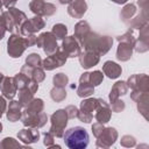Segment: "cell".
I'll use <instances>...</instances> for the list:
<instances>
[{
	"mask_svg": "<svg viewBox=\"0 0 149 149\" xmlns=\"http://www.w3.org/2000/svg\"><path fill=\"white\" fill-rule=\"evenodd\" d=\"M88 134L83 127L76 126L68 129L64 134V143L70 149H84L88 144Z\"/></svg>",
	"mask_w": 149,
	"mask_h": 149,
	"instance_id": "6da1fadb",
	"label": "cell"
},
{
	"mask_svg": "<svg viewBox=\"0 0 149 149\" xmlns=\"http://www.w3.org/2000/svg\"><path fill=\"white\" fill-rule=\"evenodd\" d=\"M112 43L113 40L109 36H100L95 33H90L81 45L85 48V50L93 51L99 56H101L109 50Z\"/></svg>",
	"mask_w": 149,
	"mask_h": 149,
	"instance_id": "7a4b0ae2",
	"label": "cell"
},
{
	"mask_svg": "<svg viewBox=\"0 0 149 149\" xmlns=\"http://www.w3.org/2000/svg\"><path fill=\"white\" fill-rule=\"evenodd\" d=\"M118 40H119L120 44L118 47L116 57H118V59H120L122 62L128 61L132 57L133 48L135 47V40L130 33H126L125 35L118 37Z\"/></svg>",
	"mask_w": 149,
	"mask_h": 149,
	"instance_id": "3957f363",
	"label": "cell"
},
{
	"mask_svg": "<svg viewBox=\"0 0 149 149\" xmlns=\"http://www.w3.org/2000/svg\"><path fill=\"white\" fill-rule=\"evenodd\" d=\"M7 45H8L7 51H8L9 56L16 58V57H20L23 54V51L28 47V43H27V38L26 37H22L20 35H15L14 34L8 38Z\"/></svg>",
	"mask_w": 149,
	"mask_h": 149,
	"instance_id": "277c9868",
	"label": "cell"
},
{
	"mask_svg": "<svg viewBox=\"0 0 149 149\" xmlns=\"http://www.w3.org/2000/svg\"><path fill=\"white\" fill-rule=\"evenodd\" d=\"M56 40L57 38L54 36L52 33H43L37 37L36 44H37V47L43 48L44 52L48 56H50L58 50V45H57Z\"/></svg>",
	"mask_w": 149,
	"mask_h": 149,
	"instance_id": "5b68a950",
	"label": "cell"
},
{
	"mask_svg": "<svg viewBox=\"0 0 149 149\" xmlns=\"http://www.w3.org/2000/svg\"><path fill=\"white\" fill-rule=\"evenodd\" d=\"M69 115L66 113L65 109H58L56 113H54L51 115V133L55 134L56 136H62L63 134V128L66 126V120H68Z\"/></svg>",
	"mask_w": 149,
	"mask_h": 149,
	"instance_id": "8992f818",
	"label": "cell"
},
{
	"mask_svg": "<svg viewBox=\"0 0 149 149\" xmlns=\"http://www.w3.org/2000/svg\"><path fill=\"white\" fill-rule=\"evenodd\" d=\"M98 99H86L83 100L80 104V111L78 113V118L83 122H91L93 118V111L97 109Z\"/></svg>",
	"mask_w": 149,
	"mask_h": 149,
	"instance_id": "52a82bcc",
	"label": "cell"
},
{
	"mask_svg": "<svg viewBox=\"0 0 149 149\" xmlns=\"http://www.w3.org/2000/svg\"><path fill=\"white\" fill-rule=\"evenodd\" d=\"M66 58H68V55L62 50H57L55 54L48 56L43 62H42V65L45 70H54L55 68H58V66H62L63 64H65L66 62Z\"/></svg>",
	"mask_w": 149,
	"mask_h": 149,
	"instance_id": "ba28073f",
	"label": "cell"
},
{
	"mask_svg": "<svg viewBox=\"0 0 149 149\" xmlns=\"http://www.w3.org/2000/svg\"><path fill=\"white\" fill-rule=\"evenodd\" d=\"M29 7H30L31 12H34L38 16H41V15L50 16L56 12V7L52 3L45 2L44 0H33L30 2Z\"/></svg>",
	"mask_w": 149,
	"mask_h": 149,
	"instance_id": "9c48e42d",
	"label": "cell"
},
{
	"mask_svg": "<svg viewBox=\"0 0 149 149\" xmlns=\"http://www.w3.org/2000/svg\"><path fill=\"white\" fill-rule=\"evenodd\" d=\"M127 85L134 91L149 92V76L146 74H134L129 77Z\"/></svg>",
	"mask_w": 149,
	"mask_h": 149,
	"instance_id": "30bf717a",
	"label": "cell"
},
{
	"mask_svg": "<svg viewBox=\"0 0 149 149\" xmlns=\"http://www.w3.org/2000/svg\"><path fill=\"white\" fill-rule=\"evenodd\" d=\"M44 27V21L41 19V16H35L31 17L30 20H27L22 27H21V34L24 36L33 35L34 33L41 30Z\"/></svg>",
	"mask_w": 149,
	"mask_h": 149,
	"instance_id": "8fae6325",
	"label": "cell"
},
{
	"mask_svg": "<svg viewBox=\"0 0 149 149\" xmlns=\"http://www.w3.org/2000/svg\"><path fill=\"white\" fill-rule=\"evenodd\" d=\"M63 51L68 55V57H77L80 55V47L79 42L74 36H69L65 37L62 44Z\"/></svg>",
	"mask_w": 149,
	"mask_h": 149,
	"instance_id": "7c38bea8",
	"label": "cell"
},
{
	"mask_svg": "<svg viewBox=\"0 0 149 149\" xmlns=\"http://www.w3.org/2000/svg\"><path fill=\"white\" fill-rule=\"evenodd\" d=\"M16 90H17V86H16L14 78L1 76V91H2V95L5 98L12 99L15 95Z\"/></svg>",
	"mask_w": 149,
	"mask_h": 149,
	"instance_id": "4fadbf2b",
	"label": "cell"
},
{
	"mask_svg": "<svg viewBox=\"0 0 149 149\" xmlns=\"http://www.w3.org/2000/svg\"><path fill=\"white\" fill-rule=\"evenodd\" d=\"M136 51L139 52H144L149 49V24H144L141 30H140V36H139V41L135 42V47Z\"/></svg>",
	"mask_w": 149,
	"mask_h": 149,
	"instance_id": "5bb4252c",
	"label": "cell"
},
{
	"mask_svg": "<svg viewBox=\"0 0 149 149\" xmlns=\"http://www.w3.org/2000/svg\"><path fill=\"white\" fill-rule=\"evenodd\" d=\"M93 93V85L90 81V73H83L80 77V85L77 90V94L79 97H88Z\"/></svg>",
	"mask_w": 149,
	"mask_h": 149,
	"instance_id": "9a60e30c",
	"label": "cell"
},
{
	"mask_svg": "<svg viewBox=\"0 0 149 149\" xmlns=\"http://www.w3.org/2000/svg\"><path fill=\"white\" fill-rule=\"evenodd\" d=\"M86 3L85 0H72L70 2V6L68 8V12L73 17H81L84 13L86 12Z\"/></svg>",
	"mask_w": 149,
	"mask_h": 149,
	"instance_id": "2e32d148",
	"label": "cell"
},
{
	"mask_svg": "<svg viewBox=\"0 0 149 149\" xmlns=\"http://www.w3.org/2000/svg\"><path fill=\"white\" fill-rule=\"evenodd\" d=\"M95 118H97V120L100 123L107 122L109 120V118H111V109H109L108 105L104 100H101V99H98V106H97Z\"/></svg>",
	"mask_w": 149,
	"mask_h": 149,
	"instance_id": "e0dca14e",
	"label": "cell"
},
{
	"mask_svg": "<svg viewBox=\"0 0 149 149\" xmlns=\"http://www.w3.org/2000/svg\"><path fill=\"white\" fill-rule=\"evenodd\" d=\"M79 62L81 64L83 68L88 69L93 65H95L99 62V55L93 52V51H87L85 50V52L79 55Z\"/></svg>",
	"mask_w": 149,
	"mask_h": 149,
	"instance_id": "ac0fdd59",
	"label": "cell"
},
{
	"mask_svg": "<svg viewBox=\"0 0 149 149\" xmlns=\"http://www.w3.org/2000/svg\"><path fill=\"white\" fill-rule=\"evenodd\" d=\"M90 33H91V31H90V26H88V23L85 22V21L78 22V23L76 24V27H74V37L78 40V42H79L80 44L84 43L85 38L87 37V35H88Z\"/></svg>",
	"mask_w": 149,
	"mask_h": 149,
	"instance_id": "d6986e66",
	"label": "cell"
},
{
	"mask_svg": "<svg viewBox=\"0 0 149 149\" xmlns=\"http://www.w3.org/2000/svg\"><path fill=\"white\" fill-rule=\"evenodd\" d=\"M102 70H104V73L108 77V78H118L120 74H121V66L112 61H107L104 66H102Z\"/></svg>",
	"mask_w": 149,
	"mask_h": 149,
	"instance_id": "ffe728a7",
	"label": "cell"
},
{
	"mask_svg": "<svg viewBox=\"0 0 149 149\" xmlns=\"http://www.w3.org/2000/svg\"><path fill=\"white\" fill-rule=\"evenodd\" d=\"M128 90V85L125 81H118L114 84V86L111 90V94H109V100L111 102H114L115 100H118V98L120 95H125L127 93Z\"/></svg>",
	"mask_w": 149,
	"mask_h": 149,
	"instance_id": "44dd1931",
	"label": "cell"
},
{
	"mask_svg": "<svg viewBox=\"0 0 149 149\" xmlns=\"http://www.w3.org/2000/svg\"><path fill=\"white\" fill-rule=\"evenodd\" d=\"M43 111V101L42 99H33V101L26 107V111L23 113V116H30L42 113Z\"/></svg>",
	"mask_w": 149,
	"mask_h": 149,
	"instance_id": "7402d4cb",
	"label": "cell"
},
{
	"mask_svg": "<svg viewBox=\"0 0 149 149\" xmlns=\"http://www.w3.org/2000/svg\"><path fill=\"white\" fill-rule=\"evenodd\" d=\"M21 107H22V105H21L20 101H10L9 105H8L7 119H8L9 121H12V122L19 120L20 116H21V112H20Z\"/></svg>",
	"mask_w": 149,
	"mask_h": 149,
	"instance_id": "603a6c76",
	"label": "cell"
},
{
	"mask_svg": "<svg viewBox=\"0 0 149 149\" xmlns=\"http://www.w3.org/2000/svg\"><path fill=\"white\" fill-rule=\"evenodd\" d=\"M38 130L36 129H23L17 134V136L24 142H34L38 140Z\"/></svg>",
	"mask_w": 149,
	"mask_h": 149,
	"instance_id": "cb8c5ba5",
	"label": "cell"
},
{
	"mask_svg": "<svg viewBox=\"0 0 149 149\" xmlns=\"http://www.w3.org/2000/svg\"><path fill=\"white\" fill-rule=\"evenodd\" d=\"M8 12L10 13V15L13 16V19H14V21H15V24H16V28H21L22 27V24L27 21L26 19V14L23 13V12H21V10H19V9H16V8H13V7H9L8 8Z\"/></svg>",
	"mask_w": 149,
	"mask_h": 149,
	"instance_id": "d4e9b609",
	"label": "cell"
},
{
	"mask_svg": "<svg viewBox=\"0 0 149 149\" xmlns=\"http://www.w3.org/2000/svg\"><path fill=\"white\" fill-rule=\"evenodd\" d=\"M51 33L54 34V36H55L57 40H63V38L65 37L66 33H68V29H66V27H65L64 24L58 23V24H55V26L52 27V31H51Z\"/></svg>",
	"mask_w": 149,
	"mask_h": 149,
	"instance_id": "484cf974",
	"label": "cell"
},
{
	"mask_svg": "<svg viewBox=\"0 0 149 149\" xmlns=\"http://www.w3.org/2000/svg\"><path fill=\"white\" fill-rule=\"evenodd\" d=\"M135 13H136V7H135V5L130 3V5H127V6L123 7V9L121 12V17L126 22L128 19H132Z\"/></svg>",
	"mask_w": 149,
	"mask_h": 149,
	"instance_id": "4316f807",
	"label": "cell"
},
{
	"mask_svg": "<svg viewBox=\"0 0 149 149\" xmlns=\"http://www.w3.org/2000/svg\"><path fill=\"white\" fill-rule=\"evenodd\" d=\"M65 97H66V92H65L64 87H57V86H55L51 90V98L55 101H62L63 99H65Z\"/></svg>",
	"mask_w": 149,
	"mask_h": 149,
	"instance_id": "83f0119b",
	"label": "cell"
},
{
	"mask_svg": "<svg viewBox=\"0 0 149 149\" xmlns=\"http://www.w3.org/2000/svg\"><path fill=\"white\" fill-rule=\"evenodd\" d=\"M41 63H42V59H41L40 55H37V54H30L26 59V64L29 66H33V68L41 66Z\"/></svg>",
	"mask_w": 149,
	"mask_h": 149,
	"instance_id": "f1b7e54d",
	"label": "cell"
},
{
	"mask_svg": "<svg viewBox=\"0 0 149 149\" xmlns=\"http://www.w3.org/2000/svg\"><path fill=\"white\" fill-rule=\"evenodd\" d=\"M68 81H69V78L64 73H57L54 77V84L57 87H65L66 84H68Z\"/></svg>",
	"mask_w": 149,
	"mask_h": 149,
	"instance_id": "f546056e",
	"label": "cell"
},
{
	"mask_svg": "<svg viewBox=\"0 0 149 149\" xmlns=\"http://www.w3.org/2000/svg\"><path fill=\"white\" fill-rule=\"evenodd\" d=\"M102 78H104V74L100 71H94V72H91L90 73V81H91V84L93 86L99 85L102 81Z\"/></svg>",
	"mask_w": 149,
	"mask_h": 149,
	"instance_id": "4dcf8cb0",
	"label": "cell"
},
{
	"mask_svg": "<svg viewBox=\"0 0 149 149\" xmlns=\"http://www.w3.org/2000/svg\"><path fill=\"white\" fill-rule=\"evenodd\" d=\"M141 8H142V12H141V15H139V16L147 23V22H149V5L143 6Z\"/></svg>",
	"mask_w": 149,
	"mask_h": 149,
	"instance_id": "1f68e13d",
	"label": "cell"
},
{
	"mask_svg": "<svg viewBox=\"0 0 149 149\" xmlns=\"http://www.w3.org/2000/svg\"><path fill=\"white\" fill-rule=\"evenodd\" d=\"M113 105H112V108H113V111L114 112H121L123 108H125V102L122 101V100H115L114 102H112Z\"/></svg>",
	"mask_w": 149,
	"mask_h": 149,
	"instance_id": "d6a6232c",
	"label": "cell"
},
{
	"mask_svg": "<svg viewBox=\"0 0 149 149\" xmlns=\"http://www.w3.org/2000/svg\"><path fill=\"white\" fill-rule=\"evenodd\" d=\"M66 113H68V115H69V118H74V116H78V109L74 107V106H69V107H66Z\"/></svg>",
	"mask_w": 149,
	"mask_h": 149,
	"instance_id": "836d02e7",
	"label": "cell"
},
{
	"mask_svg": "<svg viewBox=\"0 0 149 149\" xmlns=\"http://www.w3.org/2000/svg\"><path fill=\"white\" fill-rule=\"evenodd\" d=\"M16 1L17 0H2V5L5 6V7H12L13 5H15L16 3Z\"/></svg>",
	"mask_w": 149,
	"mask_h": 149,
	"instance_id": "e575fe53",
	"label": "cell"
},
{
	"mask_svg": "<svg viewBox=\"0 0 149 149\" xmlns=\"http://www.w3.org/2000/svg\"><path fill=\"white\" fill-rule=\"evenodd\" d=\"M111 1H114L115 3H120L121 5V3H125L127 0H111Z\"/></svg>",
	"mask_w": 149,
	"mask_h": 149,
	"instance_id": "d590c367",
	"label": "cell"
},
{
	"mask_svg": "<svg viewBox=\"0 0 149 149\" xmlns=\"http://www.w3.org/2000/svg\"><path fill=\"white\" fill-rule=\"evenodd\" d=\"M72 0H59V2L61 3H69V2H71Z\"/></svg>",
	"mask_w": 149,
	"mask_h": 149,
	"instance_id": "8d00e7d4",
	"label": "cell"
}]
</instances>
